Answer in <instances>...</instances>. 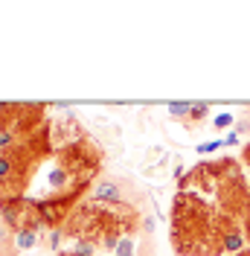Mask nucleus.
<instances>
[{
  "mask_svg": "<svg viewBox=\"0 0 250 256\" xmlns=\"http://www.w3.org/2000/svg\"><path fill=\"white\" fill-rule=\"evenodd\" d=\"M15 120H18V102H0V128L15 131Z\"/></svg>",
  "mask_w": 250,
  "mask_h": 256,
  "instance_id": "8",
  "label": "nucleus"
},
{
  "mask_svg": "<svg viewBox=\"0 0 250 256\" xmlns=\"http://www.w3.org/2000/svg\"><path fill=\"white\" fill-rule=\"evenodd\" d=\"M189 111H192V102H169V114H172V120H178V122H184L189 116Z\"/></svg>",
  "mask_w": 250,
  "mask_h": 256,
  "instance_id": "10",
  "label": "nucleus"
},
{
  "mask_svg": "<svg viewBox=\"0 0 250 256\" xmlns=\"http://www.w3.org/2000/svg\"><path fill=\"white\" fill-rule=\"evenodd\" d=\"M242 227H244V239H248V248H250V216L242 222Z\"/></svg>",
  "mask_w": 250,
  "mask_h": 256,
  "instance_id": "19",
  "label": "nucleus"
},
{
  "mask_svg": "<svg viewBox=\"0 0 250 256\" xmlns=\"http://www.w3.org/2000/svg\"><path fill=\"white\" fill-rule=\"evenodd\" d=\"M221 148V140H210V143H198V154H212V152H218Z\"/></svg>",
  "mask_w": 250,
  "mask_h": 256,
  "instance_id": "14",
  "label": "nucleus"
},
{
  "mask_svg": "<svg viewBox=\"0 0 250 256\" xmlns=\"http://www.w3.org/2000/svg\"><path fill=\"white\" fill-rule=\"evenodd\" d=\"M88 201H102V204H131L128 195H125L122 184L120 180H110V178H102L96 180L90 192H88Z\"/></svg>",
  "mask_w": 250,
  "mask_h": 256,
  "instance_id": "6",
  "label": "nucleus"
},
{
  "mask_svg": "<svg viewBox=\"0 0 250 256\" xmlns=\"http://www.w3.org/2000/svg\"><path fill=\"white\" fill-rule=\"evenodd\" d=\"M242 143V134H238V131H230V134H227V137H221V146H238Z\"/></svg>",
  "mask_w": 250,
  "mask_h": 256,
  "instance_id": "15",
  "label": "nucleus"
},
{
  "mask_svg": "<svg viewBox=\"0 0 250 256\" xmlns=\"http://www.w3.org/2000/svg\"><path fill=\"white\" fill-rule=\"evenodd\" d=\"M248 128H250V120H238V122H236V131H238V134H244Z\"/></svg>",
  "mask_w": 250,
  "mask_h": 256,
  "instance_id": "17",
  "label": "nucleus"
},
{
  "mask_svg": "<svg viewBox=\"0 0 250 256\" xmlns=\"http://www.w3.org/2000/svg\"><path fill=\"white\" fill-rule=\"evenodd\" d=\"M172 250L178 256H221L224 236L242 227L238 218L210 204L201 192L178 190L172 198Z\"/></svg>",
  "mask_w": 250,
  "mask_h": 256,
  "instance_id": "1",
  "label": "nucleus"
},
{
  "mask_svg": "<svg viewBox=\"0 0 250 256\" xmlns=\"http://www.w3.org/2000/svg\"><path fill=\"white\" fill-rule=\"evenodd\" d=\"M41 244V230H18L15 233V248L18 250H32Z\"/></svg>",
  "mask_w": 250,
  "mask_h": 256,
  "instance_id": "7",
  "label": "nucleus"
},
{
  "mask_svg": "<svg viewBox=\"0 0 250 256\" xmlns=\"http://www.w3.org/2000/svg\"><path fill=\"white\" fill-rule=\"evenodd\" d=\"M236 256H250V248H244V250H242V254H236Z\"/></svg>",
  "mask_w": 250,
  "mask_h": 256,
  "instance_id": "20",
  "label": "nucleus"
},
{
  "mask_svg": "<svg viewBox=\"0 0 250 256\" xmlns=\"http://www.w3.org/2000/svg\"><path fill=\"white\" fill-rule=\"evenodd\" d=\"M114 254L116 256H137V242H134V236H125V239L116 244Z\"/></svg>",
  "mask_w": 250,
  "mask_h": 256,
  "instance_id": "11",
  "label": "nucleus"
},
{
  "mask_svg": "<svg viewBox=\"0 0 250 256\" xmlns=\"http://www.w3.org/2000/svg\"><path fill=\"white\" fill-rule=\"evenodd\" d=\"M58 256H78V254H73V250H70V254H58Z\"/></svg>",
  "mask_w": 250,
  "mask_h": 256,
  "instance_id": "21",
  "label": "nucleus"
},
{
  "mask_svg": "<svg viewBox=\"0 0 250 256\" xmlns=\"http://www.w3.org/2000/svg\"><path fill=\"white\" fill-rule=\"evenodd\" d=\"M62 239H64V233L56 227L52 233H50V250H58V244H62Z\"/></svg>",
  "mask_w": 250,
  "mask_h": 256,
  "instance_id": "16",
  "label": "nucleus"
},
{
  "mask_svg": "<svg viewBox=\"0 0 250 256\" xmlns=\"http://www.w3.org/2000/svg\"><path fill=\"white\" fill-rule=\"evenodd\" d=\"M140 224V212L134 204H102L84 198L58 230L67 239H82L105 250H116V244L125 236H134Z\"/></svg>",
  "mask_w": 250,
  "mask_h": 256,
  "instance_id": "2",
  "label": "nucleus"
},
{
  "mask_svg": "<svg viewBox=\"0 0 250 256\" xmlns=\"http://www.w3.org/2000/svg\"><path fill=\"white\" fill-rule=\"evenodd\" d=\"M52 154H56L52 122H44L38 131L20 137L15 146H9L6 152H0V201L26 195L35 172Z\"/></svg>",
  "mask_w": 250,
  "mask_h": 256,
  "instance_id": "3",
  "label": "nucleus"
},
{
  "mask_svg": "<svg viewBox=\"0 0 250 256\" xmlns=\"http://www.w3.org/2000/svg\"><path fill=\"white\" fill-rule=\"evenodd\" d=\"M94 250H96V244H90V242L78 239L76 244H73V254H78V256H94Z\"/></svg>",
  "mask_w": 250,
  "mask_h": 256,
  "instance_id": "12",
  "label": "nucleus"
},
{
  "mask_svg": "<svg viewBox=\"0 0 250 256\" xmlns=\"http://www.w3.org/2000/svg\"><path fill=\"white\" fill-rule=\"evenodd\" d=\"M242 163H248V166H250V143L242 146Z\"/></svg>",
  "mask_w": 250,
  "mask_h": 256,
  "instance_id": "18",
  "label": "nucleus"
},
{
  "mask_svg": "<svg viewBox=\"0 0 250 256\" xmlns=\"http://www.w3.org/2000/svg\"><path fill=\"white\" fill-rule=\"evenodd\" d=\"M52 163L70 178L73 190L90 192V186L99 180V172H102V148L84 134L73 143L58 146L56 154H52Z\"/></svg>",
  "mask_w": 250,
  "mask_h": 256,
  "instance_id": "4",
  "label": "nucleus"
},
{
  "mask_svg": "<svg viewBox=\"0 0 250 256\" xmlns=\"http://www.w3.org/2000/svg\"><path fill=\"white\" fill-rule=\"evenodd\" d=\"M233 122H236V114H218V116L212 120V126L218 128V131H221V128H230Z\"/></svg>",
  "mask_w": 250,
  "mask_h": 256,
  "instance_id": "13",
  "label": "nucleus"
},
{
  "mask_svg": "<svg viewBox=\"0 0 250 256\" xmlns=\"http://www.w3.org/2000/svg\"><path fill=\"white\" fill-rule=\"evenodd\" d=\"M206 114H210V105H206V102H192V111H189V116L184 120V126L186 128L201 126L204 120H206Z\"/></svg>",
  "mask_w": 250,
  "mask_h": 256,
  "instance_id": "9",
  "label": "nucleus"
},
{
  "mask_svg": "<svg viewBox=\"0 0 250 256\" xmlns=\"http://www.w3.org/2000/svg\"><path fill=\"white\" fill-rule=\"evenodd\" d=\"M0 218H3V224L12 233H18V230H41L44 227L41 224V216H38L35 198H26V195L0 201Z\"/></svg>",
  "mask_w": 250,
  "mask_h": 256,
  "instance_id": "5",
  "label": "nucleus"
}]
</instances>
